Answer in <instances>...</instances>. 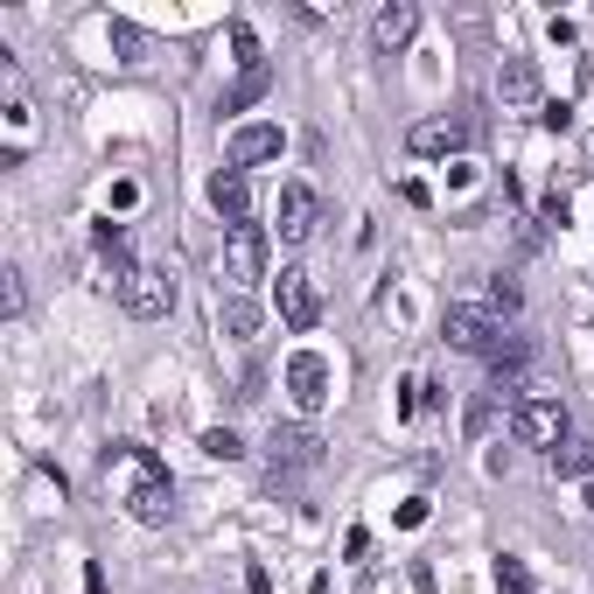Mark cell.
<instances>
[{"instance_id": "ffe728a7", "label": "cell", "mask_w": 594, "mask_h": 594, "mask_svg": "<svg viewBox=\"0 0 594 594\" xmlns=\"http://www.w3.org/2000/svg\"><path fill=\"white\" fill-rule=\"evenodd\" d=\"M203 455H210V462H238L245 440H238L232 427H210V434H203Z\"/></svg>"}, {"instance_id": "7a4b0ae2", "label": "cell", "mask_w": 594, "mask_h": 594, "mask_svg": "<svg viewBox=\"0 0 594 594\" xmlns=\"http://www.w3.org/2000/svg\"><path fill=\"white\" fill-rule=\"evenodd\" d=\"M266 259H273V232L266 224H224V253H217V266H224V287L232 294H245V287H259L266 280Z\"/></svg>"}, {"instance_id": "52a82bcc", "label": "cell", "mask_w": 594, "mask_h": 594, "mask_svg": "<svg viewBox=\"0 0 594 594\" xmlns=\"http://www.w3.org/2000/svg\"><path fill=\"white\" fill-rule=\"evenodd\" d=\"M273 309L287 329H315L322 322V294H315V280L301 273V266H280V280H273Z\"/></svg>"}, {"instance_id": "9c48e42d", "label": "cell", "mask_w": 594, "mask_h": 594, "mask_svg": "<svg viewBox=\"0 0 594 594\" xmlns=\"http://www.w3.org/2000/svg\"><path fill=\"white\" fill-rule=\"evenodd\" d=\"M266 462H273V483H280V475L322 462V440L309 427H273V434H266Z\"/></svg>"}, {"instance_id": "277c9868", "label": "cell", "mask_w": 594, "mask_h": 594, "mask_svg": "<svg viewBox=\"0 0 594 594\" xmlns=\"http://www.w3.org/2000/svg\"><path fill=\"white\" fill-rule=\"evenodd\" d=\"M315 224H322V197H315L309 182H280V203H273V232H280V245H309Z\"/></svg>"}, {"instance_id": "7c38bea8", "label": "cell", "mask_w": 594, "mask_h": 594, "mask_svg": "<svg viewBox=\"0 0 594 594\" xmlns=\"http://www.w3.org/2000/svg\"><path fill=\"white\" fill-rule=\"evenodd\" d=\"M413 35H419V8H413V0H392V8H378V14H371V43L385 49V56H399V49L413 43Z\"/></svg>"}, {"instance_id": "30bf717a", "label": "cell", "mask_w": 594, "mask_h": 594, "mask_svg": "<svg viewBox=\"0 0 594 594\" xmlns=\"http://www.w3.org/2000/svg\"><path fill=\"white\" fill-rule=\"evenodd\" d=\"M280 147H287V133H280L273 120L238 126L232 141H224V168H259V161H280Z\"/></svg>"}, {"instance_id": "2e32d148", "label": "cell", "mask_w": 594, "mask_h": 594, "mask_svg": "<svg viewBox=\"0 0 594 594\" xmlns=\"http://www.w3.org/2000/svg\"><path fill=\"white\" fill-rule=\"evenodd\" d=\"M217 322H224V336H232V343H253V329H259V309H253L245 294H232V301L217 309Z\"/></svg>"}, {"instance_id": "ac0fdd59", "label": "cell", "mask_w": 594, "mask_h": 594, "mask_svg": "<svg viewBox=\"0 0 594 594\" xmlns=\"http://www.w3.org/2000/svg\"><path fill=\"white\" fill-rule=\"evenodd\" d=\"M91 245H99V259H112V287H120L126 280V232H120V224H99V238H91Z\"/></svg>"}, {"instance_id": "6da1fadb", "label": "cell", "mask_w": 594, "mask_h": 594, "mask_svg": "<svg viewBox=\"0 0 594 594\" xmlns=\"http://www.w3.org/2000/svg\"><path fill=\"white\" fill-rule=\"evenodd\" d=\"M99 490L126 517H141V525H168V517H176V483H168L161 455L141 448V440H112L99 455Z\"/></svg>"}, {"instance_id": "44dd1931", "label": "cell", "mask_w": 594, "mask_h": 594, "mask_svg": "<svg viewBox=\"0 0 594 594\" xmlns=\"http://www.w3.org/2000/svg\"><path fill=\"white\" fill-rule=\"evenodd\" d=\"M232 49H238V64H245V70H253V64H266V56H259V35L245 29V22H232Z\"/></svg>"}, {"instance_id": "5bb4252c", "label": "cell", "mask_w": 594, "mask_h": 594, "mask_svg": "<svg viewBox=\"0 0 594 594\" xmlns=\"http://www.w3.org/2000/svg\"><path fill=\"white\" fill-rule=\"evenodd\" d=\"M496 91H504L511 105H539V70H531L525 56H511V64H504V78H496Z\"/></svg>"}, {"instance_id": "3957f363", "label": "cell", "mask_w": 594, "mask_h": 594, "mask_svg": "<svg viewBox=\"0 0 594 594\" xmlns=\"http://www.w3.org/2000/svg\"><path fill=\"white\" fill-rule=\"evenodd\" d=\"M120 301H126V315L155 322V315H168V309H176V280H168V266H126Z\"/></svg>"}, {"instance_id": "4fadbf2b", "label": "cell", "mask_w": 594, "mask_h": 594, "mask_svg": "<svg viewBox=\"0 0 594 594\" xmlns=\"http://www.w3.org/2000/svg\"><path fill=\"white\" fill-rule=\"evenodd\" d=\"M245 203H253L245 168H217V176H210V210H217V217H232V224H245Z\"/></svg>"}, {"instance_id": "9a60e30c", "label": "cell", "mask_w": 594, "mask_h": 594, "mask_svg": "<svg viewBox=\"0 0 594 594\" xmlns=\"http://www.w3.org/2000/svg\"><path fill=\"white\" fill-rule=\"evenodd\" d=\"M266 85H273V64H253V70H238V85L224 91V112H245V105H259V99H266Z\"/></svg>"}, {"instance_id": "603a6c76", "label": "cell", "mask_w": 594, "mask_h": 594, "mask_svg": "<svg viewBox=\"0 0 594 594\" xmlns=\"http://www.w3.org/2000/svg\"><path fill=\"white\" fill-rule=\"evenodd\" d=\"M22 273H14V266H8V273H0V309H8V315H22Z\"/></svg>"}, {"instance_id": "5b68a950", "label": "cell", "mask_w": 594, "mask_h": 594, "mask_svg": "<svg viewBox=\"0 0 594 594\" xmlns=\"http://www.w3.org/2000/svg\"><path fill=\"white\" fill-rule=\"evenodd\" d=\"M511 427H517V440H525V448L552 455V448L567 440V406H560V399H517Z\"/></svg>"}, {"instance_id": "d4e9b609", "label": "cell", "mask_w": 594, "mask_h": 594, "mask_svg": "<svg viewBox=\"0 0 594 594\" xmlns=\"http://www.w3.org/2000/svg\"><path fill=\"white\" fill-rule=\"evenodd\" d=\"M490 301H496V309L511 315V309H517V301H525V294H517V280H496V287H490Z\"/></svg>"}, {"instance_id": "8fae6325", "label": "cell", "mask_w": 594, "mask_h": 594, "mask_svg": "<svg viewBox=\"0 0 594 594\" xmlns=\"http://www.w3.org/2000/svg\"><path fill=\"white\" fill-rule=\"evenodd\" d=\"M406 147H413V155H462V147H469V120H455V112H440V120H413Z\"/></svg>"}, {"instance_id": "484cf974", "label": "cell", "mask_w": 594, "mask_h": 594, "mask_svg": "<svg viewBox=\"0 0 594 594\" xmlns=\"http://www.w3.org/2000/svg\"><path fill=\"white\" fill-rule=\"evenodd\" d=\"M343 552H350V560H363V552H371V531L350 525V531H343Z\"/></svg>"}, {"instance_id": "d6986e66", "label": "cell", "mask_w": 594, "mask_h": 594, "mask_svg": "<svg viewBox=\"0 0 594 594\" xmlns=\"http://www.w3.org/2000/svg\"><path fill=\"white\" fill-rule=\"evenodd\" d=\"M496 594H531V567L517 552H496Z\"/></svg>"}, {"instance_id": "83f0119b", "label": "cell", "mask_w": 594, "mask_h": 594, "mask_svg": "<svg viewBox=\"0 0 594 594\" xmlns=\"http://www.w3.org/2000/svg\"><path fill=\"white\" fill-rule=\"evenodd\" d=\"M85 594H112V587H105V567H99V560L85 567Z\"/></svg>"}, {"instance_id": "ba28073f", "label": "cell", "mask_w": 594, "mask_h": 594, "mask_svg": "<svg viewBox=\"0 0 594 594\" xmlns=\"http://www.w3.org/2000/svg\"><path fill=\"white\" fill-rule=\"evenodd\" d=\"M329 357L322 350H294L287 357V392H294V406L301 413H315V406H329Z\"/></svg>"}, {"instance_id": "4316f807", "label": "cell", "mask_w": 594, "mask_h": 594, "mask_svg": "<svg viewBox=\"0 0 594 594\" xmlns=\"http://www.w3.org/2000/svg\"><path fill=\"white\" fill-rule=\"evenodd\" d=\"M245 587H253V594H273V573H266V567H245Z\"/></svg>"}, {"instance_id": "7402d4cb", "label": "cell", "mask_w": 594, "mask_h": 594, "mask_svg": "<svg viewBox=\"0 0 594 594\" xmlns=\"http://www.w3.org/2000/svg\"><path fill=\"white\" fill-rule=\"evenodd\" d=\"M496 427V399H475V406H469V440H483Z\"/></svg>"}, {"instance_id": "e0dca14e", "label": "cell", "mask_w": 594, "mask_h": 594, "mask_svg": "<svg viewBox=\"0 0 594 594\" xmlns=\"http://www.w3.org/2000/svg\"><path fill=\"white\" fill-rule=\"evenodd\" d=\"M546 469H552V475H587V469H594V448H587V440H573V434H567L560 448L546 455Z\"/></svg>"}, {"instance_id": "cb8c5ba5", "label": "cell", "mask_w": 594, "mask_h": 594, "mask_svg": "<svg viewBox=\"0 0 594 594\" xmlns=\"http://www.w3.org/2000/svg\"><path fill=\"white\" fill-rule=\"evenodd\" d=\"M112 43H120V49H126V64H133V56H141V49H147V35H141V29H133V22H112Z\"/></svg>"}, {"instance_id": "8992f818", "label": "cell", "mask_w": 594, "mask_h": 594, "mask_svg": "<svg viewBox=\"0 0 594 594\" xmlns=\"http://www.w3.org/2000/svg\"><path fill=\"white\" fill-rule=\"evenodd\" d=\"M440 336H448L455 350H469V357H490V350H496V343H504L511 329H504V322H496L490 309H462V301H455V309H448V322H440Z\"/></svg>"}]
</instances>
